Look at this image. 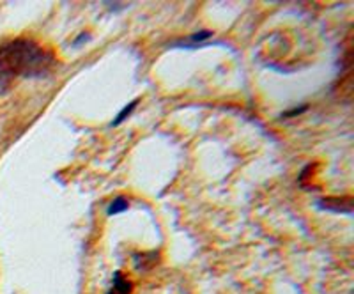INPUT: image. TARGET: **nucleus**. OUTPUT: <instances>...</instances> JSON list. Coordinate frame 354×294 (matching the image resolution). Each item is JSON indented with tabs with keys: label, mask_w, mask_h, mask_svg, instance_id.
Returning <instances> with one entry per match:
<instances>
[{
	"label": "nucleus",
	"mask_w": 354,
	"mask_h": 294,
	"mask_svg": "<svg viewBox=\"0 0 354 294\" xmlns=\"http://www.w3.org/2000/svg\"><path fill=\"white\" fill-rule=\"evenodd\" d=\"M55 68V57L50 50L27 37L6 41L0 45V85L11 78H43Z\"/></svg>",
	"instance_id": "f257e3e1"
},
{
	"label": "nucleus",
	"mask_w": 354,
	"mask_h": 294,
	"mask_svg": "<svg viewBox=\"0 0 354 294\" xmlns=\"http://www.w3.org/2000/svg\"><path fill=\"white\" fill-rule=\"evenodd\" d=\"M317 208L322 211H330V213H342V214H351L353 213V201L349 197L347 199H319Z\"/></svg>",
	"instance_id": "f03ea898"
},
{
	"label": "nucleus",
	"mask_w": 354,
	"mask_h": 294,
	"mask_svg": "<svg viewBox=\"0 0 354 294\" xmlns=\"http://www.w3.org/2000/svg\"><path fill=\"white\" fill-rule=\"evenodd\" d=\"M211 37H213V33H211V30H197V33H194L192 36L174 43V46H177V48H197V46H202L205 41L211 39Z\"/></svg>",
	"instance_id": "7ed1b4c3"
},
{
	"label": "nucleus",
	"mask_w": 354,
	"mask_h": 294,
	"mask_svg": "<svg viewBox=\"0 0 354 294\" xmlns=\"http://www.w3.org/2000/svg\"><path fill=\"white\" fill-rule=\"evenodd\" d=\"M131 282H129L128 278L121 273V271H115L112 280V286H110L109 293L106 294H129L131 293Z\"/></svg>",
	"instance_id": "20e7f679"
},
{
	"label": "nucleus",
	"mask_w": 354,
	"mask_h": 294,
	"mask_svg": "<svg viewBox=\"0 0 354 294\" xmlns=\"http://www.w3.org/2000/svg\"><path fill=\"white\" fill-rule=\"evenodd\" d=\"M129 210V201L124 195H119V197H113L112 201L106 205V214L109 217H113V214H121L124 211Z\"/></svg>",
	"instance_id": "39448f33"
},
{
	"label": "nucleus",
	"mask_w": 354,
	"mask_h": 294,
	"mask_svg": "<svg viewBox=\"0 0 354 294\" xmlns=\"http://www.w3.org/2000/svg\"><path fill=\"white\" fill-rule=\"evenodd\" d=\"M158 261L156 252H151V254H138L133 257V262H135V268L140 271L149 270V268L154 266V262Z\"/></svg>",
	"instance_id": "423d86ee"
},
{
	"label": "nucleus",
	"mask_w": 354,
	"mask_h": 294,
	"mask_svg": "<svg viewBox=\"0 0 354 294\" xmlns=\"http://www.w3.org/2000/svg\"><path fill=\"white\" fill-rule=\"evenodd\" d=\"M138 107V100H133V101H129L128 105L124 107V109L121 110V112L117 113L115 117H113V121H112V126H119V125H122V122L126 121V119H128L129 116H131L133 113V110L137 109Z\"/></svg>",
	"instance_id": "0eeeda50"
},
{
	"label": "nucleus",
	"mask_w": 354,
	"mask_h": 294,
	"mask_svg": "<svg viewBox=\"0 0 354 294\" xmlns=\"http://www.w3.org/2000/svg\"><path fill=\"white\" fill-rule=\"evenodd\" d=\"M306 109H308V107H306V105H303V107H296V109L287 110V112H283L282 116H283V117H296V116H299V113L305 112Z\"/></svg>",
	"instance_id": "6e6552de"
},
{
	"label": "nucleus",
	"mask_w": 354,
	"mask_h": 294,
	"mask_svg": "<svg viewBox=\"0 0 354 294\" xmlns=\"http://www.w3.org/2000/svg\"><path fill=\"white\" fill-rule=\"evenodd\" d=\"M88 34L87 33H82L80 36H77V39L73 41V46H82V43H85V41H88Z\"/></svg>",
	"instance_id": "1a4fd4ad"
},
{
	"label": "nucleus",
	"mask_w": 354,
	"mask_h": 294,
	"mask_svg": "<svg viewBox=\"0 0 354 294\" xmlns=\"http://www.w3.org/2000/svg\"><path fill=\"white\" fill-rule=\"evenodd\" d=\"M106 8H109L110 11H121V9H126L128 6L126 4H110V2H106Z\"/></svg>",
	"instance_id": "9d476101"
}]
</instances>
